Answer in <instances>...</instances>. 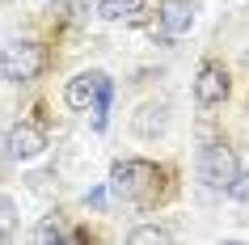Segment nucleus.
Segmentation results:
<instances>
[{
    "label": "nucleus",
    "instance_id": "obj_1",
    "mask_svg": "<svg viewBox=\"0 0 249 245\" xmlns=\"http://www.w3.org/2000/svg\"><path fill=\"white\" fill-rule=\"evenodd\" d=\"M110 93H114V85H110V76L106 72H80V76L68 80V106L72 110H89L93 114V127L102 131L106 127V110H110Z\"/></svg>",
    "mask_w": 249,
    "mask_h": 245
},
{
    "label": "nucleus",
    "instance_id": "obj_2",
    "mask_svg": "<svg viewBox=\"0 0 249 245\" xmlns=\"http://www.w3.org/2000/svg\"><path fill=\"white\" fill-rule=\"evenodd\" d=\"M157 165H148V161H114V169H110V190L118 194V199H127V203H140V199H148V194L157 190Z\"/></svg>",
    "mask_w": 249,
    "mask_h": 245
},
{
    "label": "nucleus",
    "instance_id": "obj_3",
    "mask_svg": "<svg viewBox=\"0 0 249 245\" xmlns=\"http://www.w3.org/2000/svg\"><path fill=\"white\" fill-rule=\"evenodd\" d=\"M42 47L30 38H17L9 42V47H0V76L13 80V85H21V80H34L42 72Z\"/></svg>",
    "mask_w": 249,
    "mask_h": 245
},
{
    "label": "nucleus",
    "instance_id": "obj_4",
    "mask_svg": "<svg viewBox=\"0 0 249 245\" xmlns=\"http://www.w3.org/2000/svg\"><path fill=\"white\" fill-rule=\"evenodd\" d=\"M236 173H241V169H236V156L228 152L224 144H207V148L198 152V178L207 182L211 190H228Z\"/></svg>",
    "mask_w": 249,
    "mask_h": 245
},
{
    "label": "nucleus",
    "instance_id": "obj_5",
    "mask_svg": "<svg viewBox=\"0 0 249 245\" xmlns=\"http://www.w3.org/2000/svg\"><path fill=\"white\" fill-rule=\"evenodd\" d=\"M228 97V72L220 64H203L195 76V102L198 106H215Z\"/></svg>",
    "mask_w": 249,
    "mask_h": 245
},
{
    "label": "nucleus",
    "instance_id": "obj_6",
    "mask_svg": "<svg viewBox=\"0 0 249 245\" xmlns=\"http://www.w3.org/2000/svg\"><path fill=\"white\" fill-rule=\"evenodd\" d=\"M42 148H47V135L34 123H17L9 131V152H13V161H34V156H42Z\"/></svg>",
    "mask_w": 249,
    "mask_h": 245
},
{
    "label": "nucleus",
    "instance_id": "obj_7",
    "mask_svg": "<svg viewBox=\"0 0 249 245\" xmlns=\"http://www.w3.org/2000/svg\"><path fill=\"white\" fill-rule=\"evenodd\" d=\"M195 26V9L186 0H165L160 4V38H182Z\"/></svg>",
    "mask_w": 249,
    "mask_h": 245
},
{
    "label": "nucleus",
    "instance_id": "obj_8",
    "mask_svg": "<svg viewBox=\"0 0 249 245\" xmlns=\"http://www.w3.org/2000/svg\"><path fill=\"white\" fill-rule=\"evenodd\" d=\"M140 9H144V0H102V4H97V17L123 21V17H135Z\"/></svg>",
    "mask_w": 249,
    "mask_h": 245
},
{
    "label": "nucleus",
    "instance_id": "obj_9",
    "mask_svg": "<svg viewBox=\"0 0 249 245\" xmlns=\"http://www.w3.org/2000/svg\"><path fill=\"white\" fill-rule=\"evenodd\" d=\"M13 228H17V207L9 194H0V237H9Z\"/></svg>",
    "mask_w": 249,
    "mask_h": 245
},
{
    "label": "nucleus",
    "instance_id": "obj_10",
    "mask_svg": "<svg viewBox=\"0 0 249 245\" xmlns=\"http://www.w3.org/2000/svg\"><path fill=\"white\" fill-rule=\"evenodd\" d=\"M152 241H169V232H165V228H152V224H148V228H135L131 232V245H152Z\"/></svg>",
    "mask_w": 249,
    "mask_h": 245
},
{
    "label": "nucleus",
    "instance_id": "obj_11",
    "mask_svg": "<svg viewBox=\"0 0 249 245\" xmlns=\"http://www.w3.org/2000/svg\"><path fill=\"white\" fill-rule=\"evenodd\" d=\"M228 194L245 203V199H249V173H236V178H232V186H228Z\"/></svg>",
    "mask_w": 249,
    "mask_h": 245
},
{
    "label": "nucleus",
    "instance_id": "obj_12",
    "mask_svg": "<svg viewBox=\"0 0 249 245\" xmlns=\"http://www.w3.org/2000/svg\"><path fill=\"white\" fill-rule=\"evenodd\" d=\"M55 237H64L59 220H42V224H38V241H55Z\"/></svg>",
    "mask_w": 249,
    "mask_h": 245
},
{
    "label": "nucleus",
    "instance_id": "obj_13",
    "mask_svg": "<svg viewBox=\"0 0 249 245\" xmlns=\"http://www.w3.org/2000/svg\"><path fill=\"white\" fill-rule=\"evenodd\" d=\"M9 161H13V152H9V135H4V131H0V169L9 165Z\"/></svg>",
    "mask_w": 249,
    "mask_h": 245
}]
</instances>
